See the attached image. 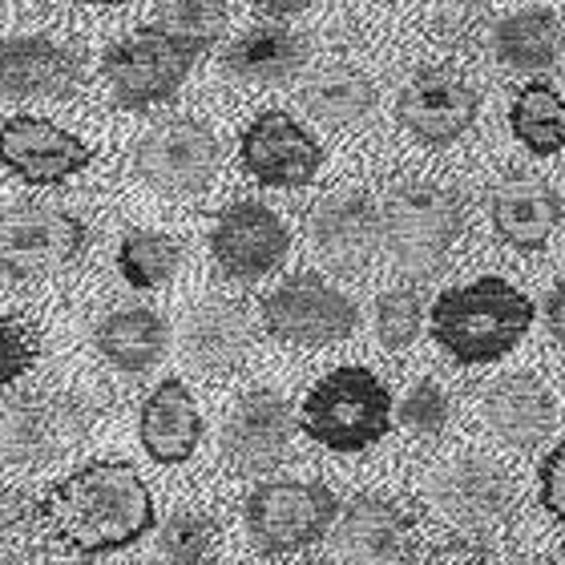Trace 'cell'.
<instances>
[{
	"instance_id": "obj_36",
	"label": "cell",
	"mask_w": 565,
	"mask_h": 565,
	"mask_svg": "<svg viewBox=\"0 0 565 565\" xmlns=\"http://www.w3.org/2000/svg\"><path fill=\"white\" fill-rule=\"evenodd\" d=\"M545 328L565 348V282H557L554 291H550V299H545Z\"/></svg>"
},
{
	"instance_id": "obj_16",
	"label": "cell",
	"mask_w": 565,
	"mask_h": 565,
	"mask_svg": "<svg viewBox=\"0 0 565 565\" xmlns=\"http://www.w3.org/2000/svg\"><path fill=\"white\" fill-rule=\"evenodd\" d=\"M291 433V408L279 392H250L226 420L223 452L235 472H267L287 457Z\"/></svg>"
},
{
	"instance_id": "obj_29",
	"label": "cell",
	"mask_w": 565,
	"mask_h": 565,
	"mask_svg": "<svg viewBox=\"0 0 565 565\" xmlns=\"http://www.w3.org/2000/svg\"><path fill=\"white\" fill-rule=\"evenodd\" d=\"M158 29L202 53L226 33V0H158Z\"/></svg>"
},
{
	"instance_id": "obj_38",
	"label": "cell",
	"mask_w": 565,
	"mask_h": 565,
	"mask_svg": "<svg viewBox=\"0 0 565 565\" xmlns=\"http://www.w3.org/2000/svg\"><path fill=\"white\" fill-rule=\"evenodd\" d=\"M263 12H271V17H291V12H299V9H307L311 0H255Z\"/></svg>"
},
{
	"instance_id": "obj_19",
	"label": "cell",
	"mask_w": 565,
	"mask_h": 565,
	"mask_svg": "<svg viewBox=\"0 0 565 565\" xmlns=\"http://www.w3.org/2000/svg\"><path fill=\"white\" fill-rule=\"evenodd\" d=\"M484 424H489L493 436H501L505 445L533 448L554 433L557 404L537 376L513 372V376L493 380L489 392H484Z\"/></svg>"
},
{
	"instance_id": "obj_17",
	"label": "cell",
	"mask_w": 565,
	"mask_h": 565,
	"mask_svg": "<svg viewBox=\"0 0 565 565\" xmlns=\"http://www.w3.org/2000/svg\"><path fill=\"white\" fill-rule=\"evenodd\" d=\"M94 416L77 401H9L4 413V460L9 465H41L57 457L85 433Z\"/></svg>"
},
{
	"instance_id": "obj_1",
	"label": "cell",
	"mask_w": 565,
	"mask_h": 565,
	"mask_svg": "<svg viewBox=\"0 0 565 565\" xmlns=\"http://www.w3.org/2000/svg\"><path fill=\"white\" fill-rule=\"evenodd\" d=\"M41 521L82 554H109L153 530V497L134 465L94 460L41 497Z\"/></svg>"
},
{
	"instance_id": "obj_31",
	"label": "cell",
	"mask_w": 565,
	"mask_h": 565,
	"mask_svg": "<svg viewBox=\"0 0 565 565\" xmlns=\"http://www.w3.org/2000/svg\"><path fill=\"white\" fill-rule=\"evenodd\" d=\"M376 331L380 343L401 352L420 335V295L416 291H388L376 303Z\"/></svg>"
},
{
	"instance_id": "obj_7",
	"label": "cell",
	"mask_w": 565,
	"mask_h": 565,
	"mask_svg": "<svg viewBox=\"0 0 565 565\" xmlns=\"http://www.w3.org/2000/svg\"><path fill=\"white\" fill-rule=\"evenodd\" d=\"M263 319L279 340L323 348V343L348 340L360 311L348 295L335 291L319 275H291L263 299Z\"/></svg>"
},
{
	"instance_id": "obj_11",
	"label": "cell",
	"mask_w": 565,
	"mask_h": 565,
	"mask_svg": "<svg viewBox=\"0 0 565 565\" xmlns=\"http://www.w3.org/2000/svg\"><path fill=\"white\" fill-rule=\"evenodd\" d=\"M287 247H291L287 226L263 202H235V206H226L211 231L214 259H218V267L231 279L250 282L271 275L287 259Z\"/></svg>"
},
{
	"instance_id": "obj_23",
	"label": "cell",
	"mask_w": 565,
	"mask_h": 565,
	"mask_svg": "<svg viewBox=\"0 0 565 565\" xmlns=\"http://www.w3.org/2000/svg\"><path fill=\"white\" fill-rule=\"evenodd\" d=\"M77 89V57L45 36L4 41V97H65Z\"/></svg>"
},
{
	"instance_id": "obj_14",
	"label": "cell",
	"mask_w": 565,
	"mask_h": 565,
	"mask_svg": "<svg viewBox=\"0 0 565 565\" xmlns=\"http://www.w3.org/2000/svg\"><path fill=\"white\" fill-rule=\"evenodd\" d=\"M311 231V247L319 250V259L335 267V271L352 275L364 271L384 235V214H376L372 199L360 190H343L331 194L316 206V214L307 218Z\"/></svg>"
},
{
	"instance_id": "obj_5",
	"label": "cell",
	"mask_w": 565,
	"mask_h": 565,
	"mask_svg": "<svg viewBox=\"0 0 565 565\" xmlns=\"http://www.w3.org/2000/svg\"><path fill=\"white\" fill-rule=\"evenodd\" d=\"M340 513L331 489L307 481H271L247 497V530L250 542L267 554H291L328 533Z\"/></svg>"
},
{
	"instance_id": "obj_18",
	"label": "cell",
	"mask_w": 565,
	"mask_h": 565,
	"mask_svg": "<svg viewBox=\"0 0 565 565\" xmlns=\"http://www.w3.org/2000/svg\"><path fill=\"white\" fill-rule=\"evenodd\" d=\"M94 158V150L82 138L57 130L53 121L41 118H9L4 121V166L12 174L33 182V186H49L61 178L85 170Z\"/></svg>"
},
{
	"instance_id": "obj_24",
	"label": "cell",
	"mask_w": 565,
	"mask_h": 565,
	"mask_svg": "<svg viewBox=\"0 0 565 565\" xmlns=\"http://www.w3.org/2000/svg\"><path fill=\"white\" fill-rule=\"evenodd\" d=\"M493 57L509 70L521 73H537L550 70L557 61V49H562V29H557L554 12L545 9H521L505 21H497L493 36Z\"/></svg>"
},
{
	"instance_id": "obj_33",
	"label": "cell",
	"mask_w": 565,
	"mask_h": 565,
	"mask_svg": "<svg viewBox=\"0 0 565 565\" xmlns=\"http://www.w3.org/2000/svg\"><path fill=\"white\" fill-rule=\"evenodd\" d=\"M448 416H452L448 392L440 388V384H433V380L413 384L401 404V424L408 433H420V436H436L448 424Z\"/></svg>"
},
{
	"instance_id": "obj_39",
	"label": "cell",
	"mask_w": 565,
	"mask_h": 565,
	"mask_svg": "<svg viewBox=\"0 0 565 565\" xmlns=\"http://www.w3.org/2000/svg\"><path fill=\"white\" fill-rule=\"evenodd\" d=\"M94 4H121V0H94Z\"/></svg>"
},
{
	"instance_id": "obj_3",
	"label": "cell",
	"mask_w": 565,
	"mask_h": 565,
	"mask_svg": "<svg viewBox=\"0 0 565 565\" xmlns=\"http://www.w3.org/2000/svg\"><path fill=\"white\" fill-rule=\"evenodd\" d=\"M299 424L335 452H360L392 433V396L367 367H335L307 392Z\"/></svg>"
},
{
	"instance_id": "obj_34",
	"label": "cell",
	"mask_w": 565,
	"mask_h": 565,
	"mask_svg": "<svg viewBox=\"0 0 565 565\" xmlns=\"http://www.w3.org/2000/svg\"><path fill=\"white\" fill-rule=\"evenodd\" d=\"M36 360V331L21 319L4 316V380H17Z\"/></svg>"
},
{
	"instance_id": "obj_40",
	"label": "cell",
	"mask_w": 565,
	"mask_h": 565,
	"mask_svg": "<svg viewBox=\"0 0 565 565\" xmlns=\"http://www.w3.org/2000/svg\"><path fill=\"white\" fill-rule=\"evenodd\" d=\"M525 565H545V562H525Z\"/></svg>"
},
{
	"instance_id": "obj_30",
	"label": "cell",
	"mask_w": 565,
	"mask_h": 565,
	"mask_svg": "<svg viewBox=\"0 0 565 565\" xmlns=\"http://www.w3.org/2000/svg\"><path fill=\"white\" fill-rule=\"evenodd\" d=\"M182 263V250L170 235H158V231H134V235L121 238L118 250V267L126 275L130 287H162L170 275L178 271Z\"/></svg>"
},
{
	"instance_id": "obj_21",
	"label": "cell",
	"mask_w": 565,
	"mask_h": 565,
	"mask_svg": "<svg viewBox=\"0 0 565 565\" xmlns=\"http://www.w3.org/2000/svg\"><path fill=\"white\" fill-rule=\"evenodd\" d=\"M202 440V416L182 380H162L141 408V445L158 465H182Z\"/></svg>"
},
{
	"instance_id": "obj_32",
	"label": "cell",
	"mask_w": 565,
	"mask_h": 565,
	"mask_svg": "<svg viewBox=\"0 0 565 565\" xmlns=\"http://www.w3.org/2000/svg\"><path fill=\"white\" fill-rule=\"evenodd\" d=\"M211 521L199 518V513H174L162 530V554L174 565H199L202 557L211 554Z\"/></svg>"
},
{
	"instance_id": "obj_4",
	"label": "cell",
	"mask_w": 565,
	"mask_h": 565,
	"mask_svg": "<svg viewBox=\"0 0 565 565\" xmlns=\"http://www.w3.org/2000/svg\"><path fill=\"white\" fill-rule=\"evenodd\" d=\"M460 235V202L440 186L413 182L384 202V243L401 271L428 275Z\"/></svg>"
},
{
	"instance_id": "obj_8",
	"label": "cell",
	"mask_w": 565,
	"mask_h": 565,
	"mask_svg": "<svg viewBox=\"0 0 565 565\" xmlns=\"http://www.w3.org/2000/svg\"><path fill=\"white\" fill-rule=\"evenodd\" d=\"M428 501L452 530L489 533L513 513V481L484 457H460L433 477Z\"/></svg>"
},
{
	"instance_id": "obj_35",
	"label": "cell",
	"mask_w": 565,
	"mask_h": 565,
	"mask_svg": "<svg viewBox=\"0 0 565 565\" xmlns=\"http://www.w3.org/2000/svg\"><path fill=\"white\" fill-rule=\"evenodd\" d=\"M542 505L565 525V445H557L542 465Z\"/></svg>"
},
{
	"instance_id": "obj_9",
	"label": "cell",
	"mask_w": 565,
	"mask_h": 565,
	"mask_svg": "<svg viewBox=\"0 0 565 565\" xmlns=\"http://www.w3.org/2000/svg\"><path fill=\"white\" fill-rule=\"evenodd\" d=\"M134 166L162 194H199L218 170V141L199 121H166L138 141Z\"/></svg>"
},
{
	"instance_id": "obj_15",
	"label": "cell",
	"mask_w": 565,
	"mask_h": 565,
	"mask_svg": "<svg viewBox=\"0 0 565 565\" xmlns=\"http://www.w3.org/2000/svg\"><path fill=\"white\" fill-rule=\"evenodd\" d=\"M401 121L404 130H413L428 146H448L477 121L481 97L465 77L445 70L416 73L401 94Z\"/></svg>"
},
{
	"instance_id": "obj_27",
	"label": "cell",
	"mask_w": 565,
	"mask_h": 565,
	"mask_svg": "<svg viewBox=\"0 0 565 565\" xmlns=\"http://www.w3.org/2000/svg\"><path fill=\"white\" fill-rule=\"evenodd\" d=\"M303 106L311 109V118L328 121V126H355L376 109V85L367 82L364 73L331 65L303 85Z\"/></svg>"
},
{
	"instance_id": "obj_26",
	"label": "cell",
	"mask_w": 565,
	"mask_h": 565,
	"mask_svg": "<svg viewBox=\"0 0 565 565\" xmlns=\"http://www.w3.org/2000/svg\"><path fill=\"white\" fill-rule=\"evenodd\" d=\"M97 348L121 372H146L166 352V323L150 307H126L97 328Z\"/></svg>"
},
{
	"instance_id": "obj_22",
	"label": "cell",
	"mask_w": 565,
	"mask_h": 565,
	"mask_svg": "<svg viewBox=\"0 0 565 565\" xmlns=\"http://www.w3.org/2000/svg\"><path fill=\"white\" fill-rule=\"evenodd\" d=\"M307 65V41L291 29L259 24L235 36L223 49V70L231 82L243 85H279L291 82L295 73Z\"/></svg>"
},
{
	"instance_id": "obj_13",
	"label": "cell",
	"mask_w": 565,
	"mask_h": 565,
	"mask_svg": "<svg viewBox=\"0 0 565 565\" xmlns=\"http://www.w3.org/2000/svg\"><path fill=\"white\" fill-rule=\"evenodd\" d=\"M331 554L340 565H413V521L392 501L360 497L348 505V513L331 533Z\"/></svg>"
},
{
	"instance_id": "obj_28",
	"label": "cell",
	"mask_w": 565,
	"mask_h": 565,
	"mask_svg": "<svg viewBox=\"0 0 565 565\" xmlns=\"http://www.w3.org/2000/svg\"><path fill=\"white\" fill-rule=\"evenodd\" d=\"M509 126L533 153H557L565 146V102L542 82L525 85L509 109Z\"/></svg>"
},
{
	"instance_id": "obj_25",
	"label": "cell",
	"mask_w": 565,
	"mask_h": 565,
	"mask_svg": "<svg viewBox=\"0 0 565 565\" xmlns=\"http://www.w3.org/2000/svg\"><path fill=\"white\" fill-rule=\"evenodd\" d=\"M250 348V331L243 311L231 303H202L186 323V352L206 372H231L243 364Z\"/></svg>"
},
{
	"instance_id": "obj_12",
	"label": "cell",
	"mask_w": 565,
	"mask_h": 565,
	"mask_svg": "<svg viewBox=\"0 0 565 565\" xmlns=\"http://www.w3.org/2000/svg\"><path fill=\"white\" fill-rule=\"evenodd\" d=\"M243 166L263 186H307L323 166V150L291 114L267 109L243 134Z\"/></svg>"
},
{
	"instance_id": "obj_2",
	"label": "cell",
	"mask_w": 565,
	"mask_h": 565,
	"mask_svg": "<svg viewBox=\"0 0 565 565\" xmlns=\"http://www.w3.org/2000/svg\"><path fill=\"white\" fill-rule=\"evenodd\" d=\"M533 303L509 279L484 275L433 303V340L457 364H493L533 328Z\"/></svg>"
},
{
	"instance_id": "obj_10",
	"label": "cell",
	"mask_w": 565,
	"mask_h": 565,
	"mask_svg": "<svg viewBox=\"0 0 565 565\" xmlns=\"http://www.w3.org/2000/svg\"><path fill=\"white\" fill-rule=\"evenodd\" d=\"M85 238L89 231L73 214L53 206H12L4 214V271L12 279L57 271L82 255Z\"/></svg>"
},
{
	"instance_id": "obj_20",
	"label": "cell",
	"mask_w": 565,
	"mask_h": 565,
	"mask_svg": "<svg viewBox=\"0 0 565 565\" xmlns=\"http://www.w3.org/2000/svg\"><path fill=\"white\" fill-rule=\"evenodd\" d=\"M557 218H562V202L545 178L518 174L497 182L493 190V226L509 247L537 250L550 243Z\"/></svg>"
},
{
	"instance_id": "obj_6",
	"label": "cell",
	"mask_w": 565,
	"mask_h": 565,
	"mask_svg": "<svg viewBox=\"0 0 565 565\" xmlns=\"http://www.w3.org/2000/svg\"><path fill=\"white\" fill-rule=\"evenodd\" d=\"M194 57L199 53L178 45L174 36H166L162 29H141V33H130L126 41L106 49L102 73H106L109 89L121 106L146 109L166 102L178 85L186 82Z\"/></svg>"
},
{
	"instance_id": "obj_37",
	"label": "cell",
	"mask_w": 565,
	"mask_h": 565,
	"mask_svg": "<svg viewBox=\"0 0 565 565\" xmlns=\"http://www.w3.org/2000/svg\"><path fill=\"white\" fill-rule=\"evenodd\" d=\"M448 17H472V12H481L484 4H493V0H436Z\"/></svg>"
}]
</instances>
